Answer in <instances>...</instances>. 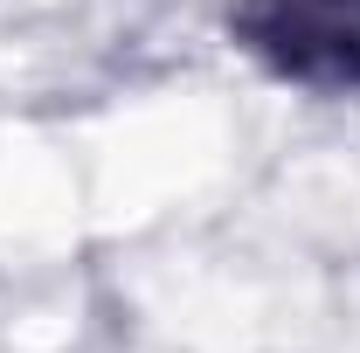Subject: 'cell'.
Here are the masks:
<instances>
[{"mask_svg":"<svg viewBox=\"0 0 360 353\" xmlns=\"http://www.w3.org/2000/svg\"><path fill=\"white\" fill-rule=\"evenodd\" d=\"M229 42L291 90L360 97V0H229Z\"/></svg>","mask_w":360,"mask_h":353,"instance_id":"6da1fadb","label":"cell"}]
</instances>
